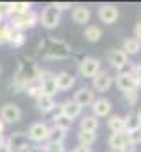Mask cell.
<instances>
[{
  "label": "cell",
  "instance_id": "cell-1",
  "mask_svg": "<svg viewBox=\"0 0 141 152\" xmlns=\"http://www.w3.org/2000/svg\"><path fill=\"white\" fill-rule=\"evenodd\" d=\"M132 66H127L122 73H118V75L115 76V83H116V87L122 90V92H129V90H138L141 87V81L136 78V76L132 75Z\"/></svg>",
  "mask_w": 141,
  "mask_h": 152
},
{
  "label": "cell",
  "instance_id": "cell-2",
  "mask_svg": "<svg viewBox=\"0 0 141 152\" xmlns=\"http://www.w3.org/2000/svg\"><path fill=\"white\" fill-rule=\"evenodd\" d=\"M60 21H62V12H60L53 4L46 5V7L42 9V12L39 14V23H41L46 30L57 28V27L60 25Z\"/></svg>",
  "mask_w": 141,
  "mask_h": 152
},
{
  "label": "cell",
  "instance_id": "cell-3",
  "mask_svg": "<svg viewBox=\"0 0 141 152\" xmlns=\"http://www.w3.org/2000/svg\"><path fill=\"white\" fill-rule=\"evenodd\" d=\"M9 23H11V27H12L14 30H18V32H25V30H28V28H34L35 25L39 23V14L32 9V11L27 12V14L9 18Z\"/></svg>",
  "mask_w": 141,
  "mask_h": 152
},
{
  "label": "cell",
  "instance_id": "cell-4",
  "mask_svg": "<svg viewBox=\"0 0 141 152\" xmlns=\"http://www.w3.org/2000/svg\"><path fill=\"white\" fill-rule=\"evenodd\" d=\"M49 42L53 44V48H49V50H46L44 53H42V57L46 58V60H58V58H67L70 55V48L69 44H65L64 41H57V39H49Z\"/></svg>",
  "mask_w": 141,
  "mask_h": 152
},
{
  "label": "cell",
  "instance_id": "cell-5",
  "mask_svg": "<svg viewBox=\"0 0 141 152\" xmlns=\"http://www.w3.org/2000/svg\"><path fill=\"white\" fill-rule=\"evenodd\" d=\"M78 69H79V75L85 78H95L101 73V60L95 57H85L79 60Z\"/></svg>",
  "mask_w": 141,
  "mask_h": 152
},
{
  "label": "cell",
  "instance_id": "cell-6",
  "mask_svg": "<svg viewBox=\"0 0 141 152\" xmlns=\"http://www.w3.org/2000/svg\"><path fill=\"white\" fill-rule=\"evenodd\" d=\"M108 64L113 67V69H116L118 73H122L131 62H129V57H127V53L122 50V48H115V50H109L108 51Z\"/></svg>",
  "mask_w": 141,
  "mask_h": 152
},
{
  "label": "cell",
  "instance_id": "cell-7",
  "mask_svg": "<svg viewBox=\"0 0 141 152\" xmlns=\"http://www.w3.org/2000/svg\"><path fill=\"white\" fill-rule=\"evenodd\" d=\"M48 134H49V126L46 122H34L28 127V140L34 143H44L48 142Z\"/></svg>",
  "mask_w": 141,
  "mask_h": 152
},
{
  "label": "cell",
  "instance_id": "cell-8",
  "mask_svg": "<svg viewBox=\"0 0 141 152\" xmlns=\"http://www.w3.org/2000/svg\"><path fill=\"white\" fill-rule=\"evenodd\" d=\"M28 136L25 133H12L7 140L5 145L11 152H28Z\"/></svg>",
  "mask_w": 141,
  "mask_h": 152
},
{
  "label": "cell",
  "instance_id": "cell-9",
  "mask_svg": "<svg viewBox=\"0 0 141 152\" xmlns=\"http://www.w3.org/2000/svg\"><path fill=\"white\" fill-rule=\"evenodd\" d=\"M41 83H42V96H49V97H55L58 94V88H57V80H55V75L49 73V71H42L39 73V78Z\"/></svg>",
  "mask_w": 141,
  "mask_h": 152
},
{
  "label": "cell",
  "instance_id": "cell-10",
  "mask_svg": "<svg viewBox=\"0 0 141 152\" xmlns=\"http://www.w3.org/2000/svg\"><path fill=\"white\" fill-rule=\"evenodd\" d=\"M0 118L4 120V124H18L21 120V108L14 103H7L0 110Z\"/></svg>",
  "mask_w": 141,
  "mask_h": 152
},
{
  "label": "cell",
  "instance_id": "cell-11",
  "mask_svg": "<svg viewBox=\"0 0 141 152\" xmlns=\"http://www.w3.org/2000/svg\"><path fill=\"white\" fill-rule=\"evenodd\" d=\"M72 101H74L76 104H79L81 108H85V106H92L94 101H95V92H94L92 87H79V88L74 92Z\"/></svg>",
  "mask_w": 141,
  "mask_h": 152
},
{
  "label": "cell",
  "instance_id": "cell-12",
  "mask_svg": "<svg viewBox=\"0 0 141 152\" xmlns=\"http://www.w3.org/2000/svg\"><path fill=\"white\" fill-rule=\"evenodd\" d=\"M118 7L115 5V4H102L101 7H99V11H97V16H99V20L106 23V25H113L116 20H118Z\"/></svg>",
  "mask_w": 141,
  "mask_h": 152
},
{
  "label": "cell",
  "instance_id": "cell-13",
  "mask_svg": "<svg viewBox=\"0 0 141 152\" xmlns=\"http://www.w3.org/2000/svg\"><path fill=\"white\" fill-rule=\"evenodd\" d=\"M113 85V76L108 71H101L95 78H92V88L94 92H108Z\"/></svg>",
  "mask_w": 141,
  "mask_h": 152
},
{
  "label": "cell",
  "instance_id": "cell-14",
  "mask_svg": "<svg viewBox=\"0 0 141 152\" xmlns=\"http://www.w3.org/2000/svg\"><path fill=\"white\" fill-rule=\"evenodd\" d=\"M108 143L111 147L113 152H122L125 147H129V134L124 131V133H111L109 138H108Z\"/></svg>",
  "mask_w": 141,
  "mask_h": 152
},
{
  "label": "cell",
  "instance_id": "cell-15",
  "mask_svg": "<svg viewBox=\"0 0 141 152\" xmlns=\"http://www.w3.org/2000/svg\"><path fill=\"white\" fill-rule=\"evenodd\" d=\"M90 108H92V115L95 118H104V117H109V113H111V101L106 97H99L94 101V104Z\"/></svg>",
  "mask_w": 141,
  "mask_h": 152
},
{
  "label": "cell",
  "instance_id": "cell-16",
  "mask_svg": "<svg viewBox=\"0 0 141 152\" xmlns=\"http://www.w3.org/2000/svg\"><path fill=\"white\" fill-rule=\"evenodd\" d=\"M55 80H57V88L60 92H65V90H70L74 85H76V78L67 73V71H60L55 75Z\"/></svg>",
  "mask_w": 141,
  "mask_h": 152
},
{
  "label": "cell",
  "instance_id": "cell-17",
  "mask_svg": "<svg viewBox=\"0 0 141 152\" xmlns=\"http://www.w3.org/2000/svg\"><path fill=\"white\" fill-rule=\"evenodd\" d=\"M81 106L79 104H76L72 99H65L62 104H60V112L58 113H62L64 117H67L70 120H74V118H78L79 115H81Z\"/></svg>",
  "mask_w": 141,
  "mask_h": 152
},
{
  "label": "cell",
  "instance_id": "cell-18",
  "mask_svg": "<svg viewBox=\"0 0 141 152\" xmlns=\"http://www.w3.org/2000/svg\"><path fill=\"white\" fill-rule=\"evenodd\" d=\"M72 21L74 23H78V25H86L88 21H90V16H92V12H90V9L88 7H85V5H76L74 9H72Z\"/></svg>",
  "mask_w": 141,
  "mask_h": 152
},
{
  "label": "cell",
  "instance_id": "cell-19",
  "mask_svg": "<svg viewBox=\"0 0 141 152\" xmlns=\"http://www.w3.org/2000/svg\"><path fill=\"white\" fill-rule=\"evenodd\" d=\"M35 106L39 112L42 113H49L57 108V103H55V97H49V96H41L35 99Z\"/></svg>",
  "mask_w": 141,
  "mask_h": 152
},
{
  "label": "cell",
  "instance_id": "cell-20",
  "mask_svg": "<svg viewBox=\"0 0 141 152\" xmlns=\"http://www.w3.org/2000/svg\"><path fill=\"white\" fill-rule=\"evenodd\" d=\"M124 122H125V133H132V131L141 129V118L138 112H129L124 117Z\"/></svg>",
  "mask_w": 141,
  "mask_h": 152
},
{
  "label": "cell",
  "instance_id": "cell-21",
  "mask_svg": "<svg viewBox=\"0 0 141 152\" xmlns=\"http://www.w3.org/2000/svg\"><path fill=\"white\" fill-rule=\"evenodd\" d=\"M79 129L81 131L97 133V129H99V118H95L94 115H83L81 120H79Z\"/></svg>",
  "mask_w": 141,
  "mask_h": 152
},
{
  "label": "cell",
  "instance_id": "cell-22",
  "mask_svg": "<svg viewBox=\"0 0 141 152\" xmlns=\"http://www.w3.org/2000/svg\"><path fill=\"white\" fill-rule=\"evenodd\" d=\"M122 50L127 53V57L131 55H138L141 51V42L136 37H125L122 42Z\"/></svg>",
  "mask_w": 141,
  "mask_h": 152
},
{
  "label": "cell",
  "instance_id": "cell-23",
  "mask_svg": "<svg viewBox=\"0 0 141 152\" xmlns=\"http://www.w3.org/2000/svg\"><path fill=\"white\" fill-rule=\"evenodd\" d=\"M108 129L111 133H124L125 131L124 117H120V115H109V118H108Z\"/></svg>",
  "mask_w": 141,
  "mask_h": 152
},
{
  "label": "cell",
  "instance_id": "cell-24",
  "mask_svg": "<svg viewBox=\"0 0 141 152\" xmlns=\"http://www.w3.org/2000/svg\"><path fill=\"white\" fill-rule=\"evenodd\" d=\"M83 36L88 42H97L102 37V28H99V25H86Z\"/></svg>",
  "mask_w": 141,
  "mask_h": 152
},
{
  "label": "cell",
  "instance_id": "cell-25",
  "mask_svg": "<svg viewBox=\"0 0 141 152\" xmlns=\"http://www.w3.org/2000/svg\"><path fill=\"white\" fill-rule=\"evenodd\" d=\"M25 92H27L30 97H34V99L41 97V96H42V83H41V80H37V78L30 80V81L27 83V87H25Z\"/></svg>",
  "mask_w": 141,
  "mask_h": 152
},
{
  "label": "cell",
  "instance_id": "cell-26",
  "mask_svg": "<svg viewBox=\"0 0 141 152\" xmlns=\"http://www.w3.org/2000/svg\"><path fill=\"white\" fill-rule=\"evenodd\" d=\"M65 136H67V131H64V129H60L57 126H51L49 127V134H48V142H51V143H64Z\"/></svg>",
  "mask_w": 141,
  "mask_h": 152
},
{
  "label": "cell",
  "instance_id": "cell-27",
  "mask_svg": "<svg viewBox=\"0 0 141 152\" xmlns=\"http://www.w3.org/2000/svg\"><path fill=\"white\" fill-rule=\"evenodd\" d=\"M97 140V134L95 133H90V131H78V142L79 145H85V147H92Z\"/></svg>",
  "mask_w": 141,
  "mask_h": 152
},
{
  "label": "cell",
  "instance_id": "cell-28",
  "mask_svg": "<svg viewBox=\"0 0 141 152\" xmlns=\"http://www.w3.org/2000/svg\"><path fill=\"white\" fill-rule=\"evenodd\" d=\"M14 32V28L11 27V23H0V44H9L11 34Z\"/></svg>",
  "mask_w": 141,
  "mask_h": 152
},
{
  "label": "cell",
  "instance_id": "cell-29",
  "mask_svg": "<svg viewBox=\"0 0 141 152\" xmlns=\"http://www.w3.org/2000/svg\"><path fill=\"white\" fill-rule=\"evenodd\" d=\"M53 126H57V127H60L64 131H69L70 127H72V120L67 118V117H64L62 113H57L53 117Z\"/></svg>",
  "mask_w": 141,
  "mask_h": 152
},
{
  "label": "cell",
  "instance_id": "cell-30",
  "mask_svg": "<svg viewBox=\"0 0 141 152\" xmlns=\"http://www.w3.org/2000/svg\"><path fill=\"white\" fill-rule=\"evenodd\" d=\"M25 41H27V37H25V34H23V32L14 30V32L11 34V41H9V44H11V46H14V48H21V46L25 44Z\"/></svg>",
  "mask_w": 141,
  "mask_h": 152
},
{
  "label": "cell",
  "instance_id": "cell-31",
  "mask_svg": "<svg viewBox=\"0 0 141 152\" xmlns=\"http://www.w3.org/2000/svg\"><path fill=\"white\" fill-rule=\"evenodd\" d=\"M39 151H44V152H65V145H64V143H51V142H48V143H44V147L39 149Z\"/></svg>",
  "mask_w": 141,
  "mask_h": 152
},
{
  "label": "cell",
  "instance_id": "cell-32",
  "mask_svg": "<svg viewBox=\"0 0 141 152\" xmlns=\"http://www.w3.org/2000/svg\"><path fill=\"white\" fill-rule=\"evenodd\" d=\"M138 97H140L138 90H129V92H124V101H125L129 106H134V104L138 103Z\"/></svg>",
  "mask_w": 141,
  "mask_h": 152
},
{
  "label": "cell",
  "instance_id": "cell-33",
  "mask_svg": "<svg viewBox=\"0 0 141 152\" xmlns=\"http://www.w3.org/2000/svg\"><path fill=\"white\" fill-rule=\"evenodd\" d=\"M127 134H129V143H131L132 147H136V145L141 143V129L132 131V133H127Z\"/></svg>",
  "mask_w": 141,
  "mask_h": 152
},
{
  "label": "cell",
  "instance_id": "cell-34",
  "mask_svg": "<svg viewBox=\"0 0 141 152\" xmlns=\"http://www.w3.org/2000/svg\"><path fill=\"white\" fill-rule=\"evenodd\" d=\"M131 71H132V75L141 81V62L140 64H132V69H131Z\"/></svg>",
  "mask_w": 141,
  "mask_h": 152
},
{
  "label": "cell",
  "instance_id": "cell-35",
  "mask_svg": "<svg viewBox=\"0 0 141 152\" xmlns=\"http://www.w3.org/2000/svg\"><path fill=\"white\" fill-rule=\"evenodd\" d=\"M53 5H55L60 12H62V11H65V9H70V7H72L69 2H57V4H53Z\"/></svg>",
  "mask_w": 141,
  "mask_h": 152
},
{
  "label": "cell",
  "instance_id": "cell-36",
  "mask_svg": "<svg viewBox=\"0 0 141 152\" xmlns=\"http://www.w3.org/2000/svg\"><path fill=\"white\" fill-rule=\"evenodd\" d=\"M70 152H92V147H85V145H79V143H78Z\"/></svg>",
  "mask_w": 141,
  "mask_h": 152
},
{
  "label": "cell",
  "instance_id": "cell-37",
  "mask_svg": "<svg viewBox=\"0 0 141 152\" xmlns=\"http://www.w3.org/2000/svg\"><path fill=\"white\" fill-rule=\"evenodd\" d=\"M134 37L141 42V21L140 23H136V27H134Z\"/></svg>",
  "mask_w": 141,
  "mask_h": 152
},
{
  "label": "cell",
  "instance_id": "cell-38",
  "mask_svg": "<svg viewBox=\"0 0 141 152\" xmlns=\"http://www.w3.org/2000/svg\"><path fill=\"white\" fill-rule=\"evenodd\" d=\"M4 131H5V124H4V120L0 118V134H4Z\"/></svg>",
  "mask_w": 141,
  "mask_h": 152
},
{
  "label": "cell",
  "instance_id": "cell-39",
  "mask_svg": "<svg viewBox=\"0 0 141 152\" xmlns=\"http://www.w3.org/2000/svg\"><path fill=\"white\" fill-rule=\"evenodd\" d=\"M5 145V138H4V134H0V149Z\"/></svg>",
  "mask_w": 141,
  "mask_h": 152
},
{
  "label": "cell",
  "instance_id": "cell-40",
  "mask_svg": "<svg viewBox=\"0 0 141 152\" xmlns=\"http://www.w3.org/2000/svg\"><path fill=\"white\" fill-rule=\"evenodd\" d=\"M2 20H4V16H2V14H0V23H2Z\"/></svg>",
  "mask_w": 141,
  "mask_h": 152
},
{
  "label": "cell",
  "instance_id": "cell-41",
  "mask_svg": "<svg viewBox=\"0 0 141 152\" xmlns=\"http://www.w3.org/2000/svg\"><path fill=\"white\" fill-rule=\"evenodd\" d=\"M138 113H140V118H141V110H140V112H138Z\"/></svg>",
  "mask_w": 141,
  "mask_h": 152
},
{
  "label": "cell",
  "instance_id": "cell-42",
  "mask_svg": "<svg viewBox=\"0 0 141 152\" xmlns=\"http://www.w3.org/2000/svg\"><path fill=\"white\" fill-rule=\"evenodd\" d=\"M0 73H2V66H0Z\"/></svg>",
  "mask_w": 141,
  "mask_h": 152
},
{
  "label": "cell",
  "instance_id": "cell-43",
  "mask_svg": "<svg viewBox=\"0 0 141 152\" xmlns=\"http://www.w3.org/2000/svg\"><path fill=\"white\" fill-rule=\"evenodd\" d=\"M109 152H113V151H109Z\"/></svg>",
  "mask_w": 141,
  "mask_h": 152
}]
</instances>
